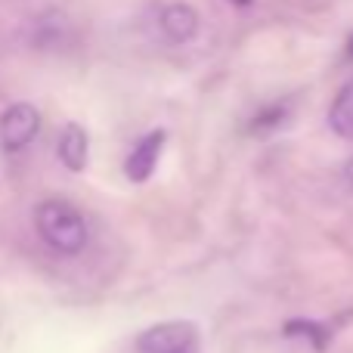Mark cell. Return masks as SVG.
Instances as JSON below:
<instances>
[{
    "mask_svg": "<svg viewBox=\"0 0 353 353\" xmlns=\"http://www.w3.org/2000/svg\"><path fill=\"white\" fill-rule=\"evenodd\" d=\"M56 152H59V161L68 168V171H84L87 165V134L81 124H68L62 128L59 143H56Z\"/></svg>",
    "mask_w": 353,
    "mask_h": 353,
    "instance_id": "cell-6",
    "label": "cell"
},
{
    "mask_svg": "<svg viewBox=\"0 0 353 353\" xmlns=\"http://www.w3.org/2000/svg\"><path fill=\"white\" fill-rule=\"evenodd\" d=\"M165 140H168L165 130H152L149 137H143V140L134 146V152L128 155V161H124V174H128L134 183L149 180L155 171V165H159V155H161V149H165Z\"/></svg>",
    "mask_w": 353,
    "mask_h": 353,
    "instance_id": "cell-4",
    "label": "cell"
},
{
    "mask_svg": "<svg viewBox=\"0 0 353 353\" xmlns=\"http://www.w3.org/2000/svg\"><path fill=\"white\" fill-rule=\"evenodd\" d=\"M137 347L140 353H201V338L192 323L171 319L143 332Z\"/></svg>",
    "mask_w": 353,
    "mask_h": 353,
    "instance_id": "cell-2",
    "label": "cell"
},
{
    "mask_svg": "<svg viewBox=\"0 0 353 353\" xmlns=\"http://www.w3.org/2000/svg\"><path fill=\"white\" fill-rule=\"evenodd\" d=\"M232 3H239V6H242V3H245V6H248V3H251V0H232Z\"/></svg>",
    "mask_w": 353,
    "mask_h": 353,
    "instance_id": "cell-10",
    "label": "cell"
},
{
    "mask_svg": "<svg viewBox=\"0 0 353 353\" xmlns=\"http://www.w3.org/2000/svg\"><path fill=\"white\" fill-rule=\"evenodd\" d=\"M347 180H350V183H353V159H350V161H347Z\"/></svg>",
    "mask_w": 353,
    "mask_h": 353,
    "instance_id": "cell-8",
    "label": "cell"
},
{
    "mask_svg": "<svg viewBox=\"0 0 353 353\" xmlns=\"http://www.w3.org/2000/svg\"><path fill=\"white\" fill-rule=\"evenodd\" d=\"M41 130V115L34 105L28 103H16L0 115V146L6 152H19L25 149Z\"/></svg>",
    "mask_w": 353,
    "mask_h": 353,
    "instance_id": "cell-3",
    "label": "cell"
},
{
    "mask_svg": "<svg viewBox=\"0 0 353 353\" xmlns=\"http://www.w3.org/2000/svg\"><path fill=\"white\" fill-rule=\"evenodd\" d=\"M347 56L353 59V34H350V41H347Z\"/></svg>",
    "mask_w": 353,
    "mask_h": 353,
    "instance_id": "cell-9",
    "label": "cell"
},
{
    "mask_svg": "<svg viewBox=\"0 0 353 353\" xmlns=\"http://www.w3.org/2000/svg\"><path fill=\"white\" fill-rule=\"evenodd\" d=\"M34 226L43 242L59 254H78L87 245V223L78 214V208H72L68 201H41L34 211Z\"/></svg>",
    "mask_w": 353,
    "mask_h": 353,
    "instance_id": "cell-1",
    "label": "cell"
},
{
    "mask_svg": "<svg viewBox=\"0 0 353 353\" xmlns=\"http://www.w3.org/2000/svg\"><path fill=\"white\" fill-rule=\"evenodd\" d=\"M159 28L165 34V41L171 43H186L199 31V12L186 3H171L159 19Z\"/></svg>",
    "mask_w": 353,
    "mask_h": 353,
    "instance_id": "cell-5",
    "label": "cell"
},
{
    "mask_svg": "<svg viewBox=\"0 0 353 353\" xmlns=\"http://www.w3.org/2000/svg\"><path fill=\"white\" fill-rule=\"evenodd\" d=\"M329 128L344 140H353V81L338 90L335 103L329 109Z\"/></svg>",
    "mask_w": 353,
    "mask_h": 353,
    "instance_id": "cell-7",
    "label": "cell"
}]
</instances>
